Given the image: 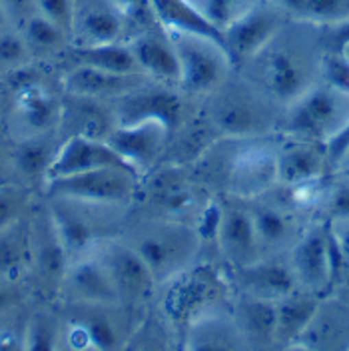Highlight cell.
Segmentation results:
<instances>
[{"label": "cell", "instance_id": "obj_1", "mask_svg": "<svg viewBox=\"0 0 349 351\" xmlns=\"http://www.w3.org/2000/svg\"><path fill=\"white\" fill-rule=\"evenodd\" d=\"M130 245L150 267L156 284H164L186 271L192 263L200 236L196 230L174 219L140 232Z\"/></svg>", "mask_w": 349, "mask_h": 351}, {"label": "cell", "instance_id": "obj_2", "mask_svg": "<svg viewBox=\"0 0 349 351\" xmlns=\"http://www.w3.org/2000/svg\"><path fill=\"white\" fill-rule=\"evenodd\" d=\"M349 94L333 86L309 88L291 104L287 116V130L304 142L328 144L333 136L348 126Z\"/></svg>", "mask_w": 349, "mask_h": 351}, {"label": "cell", "instance_id": "obj_3", "mask_svg": "<svg viewBox=\"0 0 349 351\" xmlns=\"http://www.w3.org/2000/svg\"><path fill=\"white\" fill-rule=\"evenodd\" d=\"M136 178L138 174L128 168H98L48 180L46 194L78 204H126L136 192Z\"/></svg>", "mask_w": 349, "mask_h": 351}, {"label": "cell", "instance_id": "obj_4", "mask_svg": "<svg viewBox=\"0 0 349 351\" xmlns=\"http://www.w3.org/2000/svg\"><path fill=\"white\" fill-rule=\"evenodd\" d=\"M180 58V84L190 92H212L221 86L232 64L218 43L190 32H168Z\"/></svg>", "mask_w": 349, "mask_h": 351}, {"label": "cell", "instance_id": "obj_5", "mask_svg": "<svg viewBox=\"0 0 349 351\" xmlns=\"http://www.w3.org/2000/svg\"><path fill=\"white\" fill-rule=\"evenodd\" d=\"M116 124L126 126L144 120H158L172 132L184 118V102L170 88L138 86L118 98L114 108Z\"/></svg>", "mask_w": 349, "mask_h": 351}, {"label": "cell", "instance_id": "obj_6", "mask_svg": "<svg viewBox=\"0 0 349 351\" xmlns=\"http://www.w3.org/2000/svg\"><path fill=\"white\" fill-rule=\"evenodd\" d=\"M282 30V14L269 6L256 4L224 30L226 52L234 62L260 56Z\"/></svg>", "mask_w": 349, "mask_h": 351}, {"label": "cell", "instance_id": "obj_7", "mask_svg": "<svg viewBox=\"0 0 349 351\" xmlns=\"http://www.w3.org/2000/svg\"><path fill=\"white\" fill-rule=\"evenodd\" d=\"M98 168L134 170L120 154L112 150L108 142L84 138V136H70L56 150V156L52 160V166H50L44 182L54 180V178H64V176L82 174V172H90V170H98Z\"/></svg>", "mask_w": 349, "mask_h": 351}, {"label": "cell", "instance_id": "obj_8", "mask_svg": "<svg viewBox=\"0 0 349 351\" xmlns=\"http://www.w3.org/2000/svg\"><path fill=\"white\" fill-rule=\"evenodd\" d=\"M126 16L118 0H74L72 36L78 46L122 43Z\"/></svg>", "mask_w": 349, "mask_h": 351}, {"label": "cell", "instance_id": "obj_9", "mask_svg": "<svg viewBox=\"0 0 349 351\" xmlns=\"http://www.w3.org/2000/svg\"><path fill=\"white\" fill-rule=\"evenodd\" d=\"M170 130L158 120H144L136 124H126L110 132L108 142L112 150L120 154L136 172L150 168L160 158L166 146Z\"/></svg>", "mask_w": 349, "mask_h": 351}, {"label": "cell", "instance_id": "obj_10", "mask_svg": "<svg viewBox=\"0 0 349 351\" xmlns=\"http://www.w3.org/2000/svg\"><path fill=\"white\" fill-rule=\"evenodd\" d=\"M30 230H32L30 265H34L40 284L48 289H54V287L64 284L70 258H68L64 243L54 228L50 212L46 210L30 219Z\"/></svg>", "mask_w": 349, "mask_h": 351}, {"label": "cell", "instance_id": "obj_11", "mask_svg": "<svg viewBox=\"0 0 349 351\" xmlns=\"http://www.w3.org/2000/svg\"><path fill=\"white\" fill-rule=\"evenodd\" d=\"M100 260L108 267L122 300H142L152 293L156 285L152 271L130 243L108 241L100 252Z\"/></svg>", "mask_w": 349, "mask_h": 351}, {"label": "cell", "instance_id": "obj_12", "mask_svg": "<svg viewBox=\"0 0 349 351\" xmlns=\"http://www.w3.org/2000/svg\"><path fill=\"white\" fill-rule=\"evenodd\" d=\"M64 285L76 304L114 307L122 298L100 258L76 260L68 265Z\"/></svg>", "mask_w": 349, "mask_h": 351}, {"label": "cell", "instance_id": "obj_13", "mask_svg": "<svg viewBox=\"0 0 349 351\" xmlns=\"http://www.w3.org/2000/svg\"><path fill=\"white\" fill-rule=\"evenodd\" d=\"M263 52L265 86L276 100L291 106L311 88L307 66L291 48H272L269 44Z\"/></svg>", "mask_w": 349, "mask_h": 351}, {"label": "cell", "instance_id": "obj_14", "mask_svg": "<svg viewBox=\"0 0 349 351\" xmlns=\"http://www.w3.org/2000/svg\"><path fill=\"white\" fill-rule=\"evenodd\" d=\"M329 221L307 230L293 252V274L309 291L328 293L329 287Z\"/></svg>", "mask_w": 349, "mask_h": 351}, {"label": "cell", "instance_id": "obj_15", "mask_svg": "<svg viewBox=\"0 0 349 351\" xmlns=\"http://www.w3.org/2000/svg\"><path fill=\"white\" fill-rule=\"evenodd\" d=\"M218 241L226 258L236 267L260 260V240L252 212L240 206L221 208Z\"/></svg>", "mask_w": 349, "mask_h": 351}, {"label": "cell", "instance_id": "obj_16", "mask_svg": "<svg viewBox=\"0 0 349 351\" xmlns=\"http://www.w3.org/2000/svg\"><path fill=\"white\" fill-rule=\"evenodd\" d=\"M60 126L68 132V138L84 136L106 142L110 132L116 128V116L98 98L66 94L60 114Z\"/></svg>", "mask_w": 349, "mask_h": 351}, {"label": "cell", "instance_id": "obj_17", "mask_svg": "<svg viewBox=\"0 0 349 351\" xmlns=\"http://www.w3.org/2000/svg\"><path fill=\"white\" fill-rule=\"evenodd\" d=\"M236 274L243 293L272 302H280L282 298L296 291L298 285L293 267L276 260H256L236 267Z\"/></svg>", "mask_w": 349, "mask_h": 351}, {"label": "cell", "instance_id": "obj_18", "mask_svg": "<svg viewBox=\"0 0 349 351\" xmlns=\"http://www.w3.org/2000/svg\"><path fill=\"white\" fill-rule=\"evenodd\" d=\"M144 74H114L100 68L76 64L64 76L66 94H78L88 98H120L134 88L142 86Z\"/></svg>", "mask_w": 349, "mask_h": 351}, {"label": "cell", "instance_id": "obj_19", "mask_svg": "<svg viewBox=\"0 0 349 351\" xmlns=\"http://www.w3.org/2000/svg\"><path fill=\"white\" fill-rule=\"evenodd\" d=\"M54 204L48 210L54 228L64 243L66 254L70 260L84 256L88 250L100 240V228L88 214L74 208L72 199L52 197Z\"/></svg>", "mask_w": 349, "mask_h": 351}, {"label": "cell", "instance_id": "obj_20", "mask_svg": "<svg viewBox=\"0 0 349 351\" xmlns=\"http://www.w3.org/2000/svg\"><path fill=\"white\" fill-rule=\"evenodd\" d=\"M130 48L142 72L166 82H180V58L164 28H160V32H154L152 28L140 32L130 43Z\"/></svg>", "mask_w": 349, "mask_h": 351}, {"label": "cell", "instance_id": "obj_21", "mask_svg": "<svg viewBox=\"0 0 349 351\" xmlns=\"http://www.w3.org/2000/svg\"><path fill=\"white\" fill-rule=\"evenodd\" d=\"M154 16L166 32H190L218 43L226 50L224 32L206 21L188 0H150Z\"/></svg>", "mask_w": 349, "mask_h": 351}, {"label": "cell", "instance_id": "obj_22", "mask_svg": "<svg viewBox=\"0 0 349 351\" xmlns=\"http://www.w3.org/2000/svg\"><path fill=\"white\" fill-rule=\"evenodd\" d=\"M62 102L54 100L38 84H30L19 90L16 116L28 130V136H44L60 126Z\"/></svg>", "mask_w": 349, "mask_h": 351}, {"label": "cell", "instance_id": "obj_23", "mask_svg": "<svg viewBox=\"0 0 349 351\" xmlns=\"http://www.w3.org/2000/svg\"><path fill=\"white\" fill-rule=\"evenodd\" d=\"M182 280L176 282L166 298V311L172 319L194 322V313L197 309L210 304L218 291L214 276H200L197 271L184 274Z\"/></svg>", "mask_w": 349, "mask_h": 351}, {"label": "cell", "instance_id": "obj_24", "mask_svg": "<svg viewBox=\"0 0 349 351\" xmlns=\"http://www.w3.org/2000/svg\"><path fill=\"white\" fill-rule=\"evenodd\" d=\"M236 326L245 341L254 346H267L276 339L278 307L272 300H262L243 293L236 309Z\"/></svg>", "mask_w": 349, "mask_h": 351}, {"label": "cell", "instance_id": "obj_25", "mask_svg": "<svg viewBox=\"0 0 349 351\" xmlns=\"http://www.w3.org/2000/svg\"><path fill=\"white\" fill-rule=\"evenodd\" d=\"M267 116L248 96L221 98L214 108V126L226 136H250L262 132Z\"/></svg>", "mask_w": 349, "mask_h": 351}, {"label": "cell", "instance_id": "obj_26", "mask_svg": "<svg viewBox=\"0 0 349 351\" xmlns=\"http://www.w3.org/2000/svg\"><path fill=\"white\" fill-rule=\"evenodd\" d=\"M324 174V156L309 142L285 148L276 156V178L285 186H306Z\"/></svg>", "mask_w": 349, "mask_h": 351}, {"label": "cell", "instance_id": "obj_27", "mask_svg": "<svg viewBox=\"0 0 349 351\" xmlns=\"http://www.w3.org/2000/svg\"><path fill=\"white\" fill-rule=\"evenodd\" d=\"M243 335L234 322L219 317L194 319L188 329L186 348L197 351H230L240 350L243 346Z\"/></svg>", "mask_w": 349, "mask_h": 351}, {"label": "cell", "instance_id": "obj_28", "mask_svg": "<svg viewBox=\"0 0 349 351\" xmlns=\"http://www.w3.org/2000/svg\"><path fill=\"white\" fill-rule=\"evenodd\" d=\"M32 260L30 219L21 218L0 232V280H12Z\"/></svg>", "mask_w": 349, "mask_h": 351}, {"label": "cell", "instance_id": "obj_29", "mask_svg": "<svg viewBox=\"0 0 349 351\" xmlns=\"http://www.w3.org/2000/svg\"><path fill=\"white\" fill-rule=\"evenodd\" d=\"M278 307V326H276V339L280 341H291L300 339L306 331L311 319L315 317L320 302L309 293H298L291 291L289 295L276 302Z\"/></svg>", "mask_w": 349, "mask_h": 351}, {"label": "cell", "instance_id": "obj_30", "mask_svg": "<svg viewBox=\"0 0 349 351\" xmlns=\"http://www.w3.org/2000/svg\"><path fill=\"white\" fill-rule=\"evenodd\" d=\"M76 64H86L92 68H100L114 74H144L134 58L130 44L108 43L78 46L74 50Z\"/></svg>", "mask_w": 349, "mask_h": 351}, {"label": "cell", "instance_id": "obj_31", "mask_svg": "<svg viewBox=\"0 0 349 351\" xmlns=\"http://www.w3.org/2000/svg\"><path fill=\"white\" fill-rule=\"evenodd\" d=\"M152 204L158 212L170 218H182L196 208V190L182 178H158L154 182Z\"/></svg>", "mask_w": 349, "mask_h": 351}, {"label": "cell", "instance_id": "obj_32", "mask_svg": "<svg viewBox=\"0 0 349 351\" xmlns=\"http://www.w3.org/2000/svg\"><path fill=\"white\" fill-rule=\"evenodd\" d=\"M56 156V150H52L50 140L44 136H26L21 140L12 154V162L16 172L28 180L44 178L52 166V160Z\"/></svg>", "mask_w": 349, "mask_h": 351}, {"label": "cell", "instance_id": "obj_33", "mask_svg": "<svg viewBox=\"0 0 349 351\" xmlns=\"http://www.w3.org/2000/svg\"><path fill=\"white\" fill-rule=\"evenodd\" d=\"M21 34L32 56H48L62 50L70 36L58 24L48 21L40 12H34L21 24Z\"/></svg>", "mask_w": 349, "mask_h": 351}, {"label": "cell", "instance_id": "obj_34", "mask_svg": "<svg viewBox=\"0 0 349 351\" xmlns=\"http://www.w3.org/2000/svg\"><path fill=\"white\" fill-rule=\"evenodd\" d=\"M287 14L313 24H337L349 21V0H280Z\"/></svg>", "mask_w": 349, "mask_h": 351}, {"label": "cell", "instance_id": "obj_35", "mask_svg": "<svg viewBox=\"0 0 349 351\" xmlns=\"http://www.w3.org/2000/svg\"><path fill=\"white\" fill-rule=\"evenodd\" d=\"M276 180V156L263 152L248 154L241 160L234 188L240 194H258Z\"/></svg>", "mask_w": 349, "mask_h": 351}, {"label": "cell", "instance_id": "obj_36", "mask_svg": "<svg viewBox=\"0 0 349 351\" xmlns=\"http://www.w3.org/2000/svg\"><path fill=\"white\" fill-rule=\"evenodd\" d=\"M78 306L86 307V311L80 315L78 326L86 333L88 343L98 350L120 348L122 333L118 329V324L114 322V317L104 311L108 306H88V304H78Z\"/></svg>", "mask_w": 349, "mask_h": 351}, {"label": "cell", "instance_id": "obj_37", "mask_svg": "<svg viewBox=\"0 0 349 351\" xmlns=\"http://www.w3.org/2000/svg\"><path fill=\"white\" fill-rule=\"evenodd\" d=\"M258 240L263 247H278L291 238V219L274 206H256L252 210Z\"/></svg>", "mask_w": 349, "mask_h": 351}, {"label": "cell", "instance_id": "obj_38", "mask_svg": "<svg viewBox=\"0 0 349 351\" xmlns=\"http://www.w3.org/2000/svg\"><path fill=\"white\" fill-rule=\"evenodd\" d=\"M188 2L212 26H216L219 32H224L230 24H234L258 4V0H188Z\"/></svg>", "mask_w": 349, "mask_h": 351}, {"label": "cell", "instance_id": "obj_39", "mask_svg": "<svg viewBox=\"0 0 349 351\" xmlns=\"http://www.w3.org/2000/svg\"><path fill=\"white\" fill-rule=\"evenodd\" d=\"M58 328L54 319L46 313H36L30 317L24 331V350L50 351L56 350Z\"/></svg>", "mask_w": 349, "mask_h": 351}, {"label": "cell", "instance_id": "obj_40", "mask_svg": "<svg viewBox=\"0 0 349 351\" xmlns=\"http://www.w3.org/2000/svg\"><path fill=\"white\" fill-rule=\"evenodd\" d=\"M30 58L32 54L21 32H10L8 28L0 30V68L2 70L14 72L28 64Z\"/></svg>", "mask_w": 349, "mask_h": 351}, {"label": "cell", "instance_id": "obj_41", "mask_svg": "<svg viewBox=\"0 0 349 351\" xmlns=\"http://www.w3.org/2000/svg\"><path fill=\"white\" fill-rule=\"evenodd\" d=\"M28 199H30L28 192L21 186L14 184L0 186V232L24 218Z\"/></svg>", "mask_w": 349, "mask_h": 351}, {"label": "cell", "instance_id": "obj_42", "mask_svg": "<svg viewBox=\"0 0 349 351\" xmlns=\"http://www.w3.org/2000/svg\"><path fill=\"white\" fill-rule=\"evenodd\" d=\"M322 72H324L328 86L337 88L349 94V60L344 52L329 50L322 60Z\"/></svg>", "mask_w": 349, "mask_h": 351}, {"label": "cell", "instance_id": "obj_43", "mask_svg": "<svg viewBox=\"0 0 349 351\" xmlns=\"http://www.w3.org/2000/svg\"><path fill=\"white\" fill-rule=\"evenodd\" d=\"M36 12H40L54 24H58L72 36L74 0H36Z\"/></svg>", "mask_w": 349, "mask_h": 351}, {"label": "cell", "instance_id": "obj_44", "mask_svg": "<svg viewBox=\"0 0 349 351\" xmlns=\"http://www.w3.org/2000/svg\"><path fill=\"white\" fill-rule=\"evenodd\" d=\"M329 214L335 221H349V182L335 186L329 194Z\"/></svg>", "mask_w": 349, "mask_h": 351}, {"label": "cell", "instance_id": "obj_45", "mask_svg": "<svg viewBox=\"0 0 349 351\" xmlns=\"http://www.w3.org/2000/svg\"><path fill=\"white\" fill-rule=\"evenodd\" d=\"M2 2L8 12V19L19 22V26L36 12V0H2Z\"/></svg>", "mask_w": 349, "mask_h": 351}, {"label": "cell", "instance_id": "obj_46", "mask_svg": "<svg viewBox=\"0 0 349 351\" xmlns=\"http://www.w3.org/2000/svg\"><path fill=\"white\" fill-rule=\"evenodd\" d=\"M349 148V122L344 130L339 132L337 136H333L326 144V156L329 158V162L337 164V160L344 156V152Z\"/></svg>", "mask_w": 349, "mask_h": 351}, {"label": "cell", "instance_id": "obj_47", "mask_svg": "<svg viewBox=\"0 0 349 351\" xmlns=\"http://www.w3.org/2000/svg\"><path fill=\"white\" fill-rule=\"evenodd\" d=\"M329 32V50H339L346 43H349V21L337 22L326 26Z\"/></svg>", "mask_w": 349, "mask_h": 351}, {"label": "cell", "instance_id": "obj_48", "mask_svg": "<svg viewBox=\"0 0 349 351\" xmlns=\"http://www.w3.org/2000/svg\"><path fill=\"white\" fill-rule=\"evenodd\" d=\"M14 306H16V291L10 285V280H0V315Z\"/></svg>", "mask_w": 349, "mask_h": 351}, {"label": "cell", "instance_id": "obj_49", "mask_svg": "<svg viewBox=\"0 0 349 351\" xmlns=\"http://www.w3.org/2000/svg\"><path fill=\"white\" fill-rule=\"evenodd\" d=\"M337 166H339V170L349 178V148L344 152V156L337 160Z\"/></svg>", "mask_w": 349, "mask_h": 351}, {"label": "cell", "instance_id": "obj_50", "mask_svg": "<svg viewBox=\"0 0 349 351\" xmlns=\"http://www.w3.org/2000/svg\"><path fill=\"white\" fill-rule=\"evenodd\" d=\"M8 12H6V8H4V2L0 0V30H4V28H8Z\"/></svg>", "mask_w": 349, "mask_h": 351}, {"label": "cell", "instance_id": "obj_51", "mask_svg": "<svg viewBox=\"0 0 349 351\" xmlns=\"http://www.w3.org/2000/svg\"><path fill=\"white\" fill-rule=\"evenodd\" d=\"M4 162H6V150H4V144L0 142V168L4 166Z\"/></svg>", "mask_w": 349, "mask_h": 351}, {"label": "cell", "instance_id": "obj_52", "mask_svg": "<svg viewBox=\"0 0 349 351\" xmlns=\"http://www.w3.org/2000/svg\"><path fill=\"white\" fill-rule=\"evenodd\" d=\"M339 52H344V54H346V58H348V60H349V43L344 44V46L339 48Z\"/></svg>", "mask_w": 349, "mask_h": 351}]
</instances>
